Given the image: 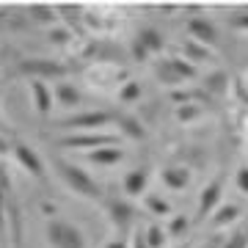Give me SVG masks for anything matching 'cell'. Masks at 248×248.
I'll use <instances>...</instances> for the list:
<instances>
[{
    "label": "cell",
    "mask_w": 248,
    "mask_h": 248,
    "mask_svg": "<svg viewBox=\"0 0 248 248\" xmlns=\"http://www.w3.org/2000/svg\"><path fill=\"white\" fill-rule=\"evenodd\" d=\"M130 80L122 63H89L83 72V83L91 91H119Z\"/></svg>",
    "instance_id": "3957f363"
},
{
    "label": "cell",
    "mask_w": 248,
    "mask_h": 248,
    "mask_svg": "<svg viewBox=\"0 0 248 248\" xmlns=\"http://www.w3.org/2000/svg\"><path fill=\"white\" fill-rule=\"evenodd\" d=\"M105 248H130V237H119V234H113L110 240H105Z\"/></svg>",
    "instance_id": "d590c367"
},
{
    "label": "cell",
    "mask_w": 248,
    "mask_h": 248,
    "mask_svg": "<svg viewBox=\"0 0 248 248\" xmlns=\"http://www.w3.org/2000/svg\"><path fill=\"white\" fill-rule=\"evenodd\" d=\"M50 42L58 45V47H72L78 42V36L72 33L66 25H55V28H50Z\"/></svg>",
    "instance_id": "4dcf8cb0"
},
{
    "label": "cell",
    "mask_w": 248,
    "mask_h": 248,
    "mask_svg": "<svg viewBox=\"0 0 248 248\" xmlns=\"http://www.w3.org/2000/svg\"><path fill=\"white\" fill-rule=\"evenodd\" d=\"M234 187H237L243 196H248V166H240L234 171Z\"/></svg>",
    "instance_id": "d6a6232c"
},
{
    "label": "cell",
    "mask_w": 248,
    "mask_h": 248,
    "mask_svg": "<svg viewBox=\"0 0 248 248\" xmlns=\"http://www.w3.org/2000/svg\"><path fill=\"white\" fill-rule=\"evenodd\" d=\"M174 119H177L179 124H196L204 119V108L199 105V102H185V105H177L174 108Z\"/></svg>",
    "instance_id": "4316f807"
},
{
    "label": "cell",
    "mask_w": 248,
    "mask_h": 248,
    "mask_svg": "<svg viewBox=\"0 0 248 248\" xmlns=\"http://www.w3.org/2000/svg\"><path fill=\"white\" fill-rule=\"evenodd\" d=\"M25 14L33 19V22L45 25L47 31H50V28H55V25H61V22H58V17H61V14H58V9H50V6H31V9H25Z\"/></svg>",
    "instance_id": "d4e9b609"
},
{
    "label": "cell",
    "mask_w": 248,
    "mask_h": 248,
    "mask_svg": "<svg viewBox=\"0 0 248 248\" xmlns=\"http://www.w3.org/2000/svg\"><path fill=\"white\" fill-rule=\"evenodd\" d=\"M143 237H146V246L149 248H169V232H166V223L149 221L146 226H143Z\"/></svg>",
    "instance_id": "cb8c5ba5"
},
{
    "label": "cell",
    "mask_w": 248,
    "mask_h": 248,
    "mask_svg": "<svg viewBox=\"0 0 248 248\" xmlns=\"http://www.w3.org/2000/svg\"><path fill=\"white\" fill-rule=\"evenodd\" d=\"M122 143V135L119 133H75V135H63L58 146L66 152H94V149H102V146H116Z\"/></svg>",
    "instance_id": "8992f818"
},
{
    "label": "cell",
    "mask_w": 248,
    "mask_h": 248,
    "mask_svg": "<svg viewBox=\"0 0 248 248\" xmlns=\"http://www.w3.org/2000/svg\"><path fill=\"white\" fill-rule=\"evenodd\" d=\"M6 246L22 248V210H19L17 199H11V196L9 207H6Z\"/></svg>",
    "instance_id": "ac0fdd59"
},
{
    "label": "cell",
    "mask_w": 248,
    "mask_h": 248,
    "mask_svg": "<svg viewBox=\"0 0 248 248\" xmlns=\"http://www.w3.org/2000/svg\"><path fill=\"white\" fill-rule=\"evenodd\" d=\"M163 47H166V39H163V33H160L157 28H141L138 36L133 39L130 55L138 63H143V61H152V55L163 53Z\"/></svg>",
    "instance_id": "ba28073f"
},
{
    "label": "cell",
    "mask_w": 248,
    "mask_h": 248,
    "mask_svg": "<svg viewBox=\"0 0 248 248\" xmlns=\"http://www.w3.org/2000/svg\"><path fill=\"white\" fill-rule=\"evenodd\" d=\"M11 160H14L19 169L25 171L28 177L39 179V182H42V179H47V163H45V157H42V155H39L31 143H25V141L11 143Z\"/></svg>",
    "instance_id": "52a82bcc"
},
{
    "label": "cell",
    "mask_w": 248,
    "mask_h": 248,
    "mask_svg": "<svg viewBox=\"0 0 248 248\" xmlns=\"http://www.w3.org/2000/svg\"><path fill=\"white\" fill-rule=\"evenodd\" d=\"M223 204V179H210L199 193V207H196V221H210L213 213Z\"/></svg>",
    "instance_id": "7c38bea8"
},
{
    "label": "cell",
    "mask_w": 248,
    "mask_h": 248,
    "mask_svg": "<svg viewBox=\"0 0 248 248\" xmlns=\"http://www.w3.org/2000/svg\"><path fill=\"white\" fill-rule=\"evenodd\" d=\"M218 248H248V226L234 229L229 237H223V243Z\"/></svg>",
    "instance_id": "1f68e13d"
},
{
    "label": "cell",
    "mask_w": 248,
    "mask_h": 248,
    "mask_svg": "<svg viewBox=\"0 0 248 248\" xmlns=\"http://www.w3.org/2000/svg\"><path fill=\"white\" fill-rule=\"evenodd\" d=\"M166 61H169V66H171L174 72H177L179 78L185 80V83H190V80L199 78V69H196V66H193L190 61H185L182 55H166Z\"/></svg>",
    "instance_id": "83f0119b"
},
{
    "label": "cell",
    "mask_w": 248,
    "mask_h": 248,
    "mask_svg": "<svg viewBox=\"0 0 248 248\" xmlns=\"http://www.w3.org/2000/svg\"><path fill=\"white\" fill-rule=\"evenodd\" d=\"M179 55H182L185 61L193 63L196 69H204V66H215V69H221V66H218V55H215V50H210V47H204V45H196V42H190V39H185V42L179 45Z\"/></svg>",
    "instance_id": "5bb4252c"
},
{
    "label": "cell",
    "mask_w": 248,
    "mask_h": 248,
    "mask_svg": "<svg viewBox=\"0 0 248 248\" xmlns=\"http://www.w3.org/2000/svg\"><path fill=\"white\" fill-rule=\"evenodd\" d=\"M152 179V169L149 166H138V169H130L122 177V190L127 199H141L146 196V187H149Z\"/></svg>",
    "instance_id": "9a60e30c"
},
{
    "label": "cell",
    "mask_w": 248,
    "mask_h": 248,
    "mask_svg": "<svg viewBox=\"0 0 248 248\" xmlns=\"http://www.w3.org/2000/svg\"><path fill=\"white\" fill-rule=\"evenodd\" d=\"M28 94H31V105H33V110L39 116H53V110H55V94H53V89L47 86V80H31L28 83Z\"/></svg>",
    "instance_id": "4fadbf2b"
},
{
    "label": "cell",
    "mask_w": 248,
    "mask_h": 248,
    "mask_svg": "<svg viewBox=\"0 0 248 248\" xmlns=\"http://www.w3.org/2000/svg\"><path fill=\"white\" fill-rule=\"evenodd\" d=\"M55 174H58V179L69 187L72 193L80 196V199H86V202H102L105 199L102 187L97 185V179L91 177L83 166H75L69 160H58L55 163Z\"/></svg>",
    "instance_id": "6da1fadb"
},
{
    "label": "cell",
    "mask_w": 248,
    "mask_h": 248,
    "mask_svg": "<svg viewBox=\"0 0 248 248\" xmlns=\"http://www.w3.org/2000/svg\"><path fill=\"white\" fill-rule=\"evenodd\" d=\"M185 28H187V39H190V42L210 47V50H215L218 39H221V33H218V25H215L210 17H204L202 11H196L193 17L187 19Z\"/></svg>",
    "instance_id": "8fae6325"
},
{
    "label": "cell",
    "mask_w": 248,
    "mask_h": 248,
    "mask_svg": "<svg viewBox=\"0 0 248 248\" xmlns=\"http://www.w3.org/2000/svg\"><path fill=\"white\" fill-rule=\"evenodd\" d=\"M124 160V149L122 143H116V146H102V149H94V152H86V163L91 166H102V169H110V166H119Z\"/></svg>",
    "instance_id": "d6986e66"
},
{
    "label": "cell",
    "mask_w": 248,
    "mask_h": 248,
    "mask_svg": "<svg viewBox=\"0 0 248 248\" xmlns=\"http://www.w3.org/2000/svg\"><path fill=\"white\" fill-rule=\"evenodd\" d=\"M66 63L53 61V58H28L19 61V75H28L31 80H47V78H58L66 80Z\"/></svg>",
    "instance_id": "9c48e42d"
},
{
    "label": "cell",
    "mask_w": 248,
    "mask_h": 248,
    "mask_svg": "<svg viewBox=\"0 0 248 248\" xmlns=\"http://www.w3.org/2000/svg\"><path fill=\"white\" fill-rule=\"evenodd\" d=\"M130 248H149L146 246V237H143V229H135L130 234Z\"/></svg>",
    "instance_id": "836d02e7"
},
{
    "label": "cell",
    "mask_w": 248,
    "mask_h": 248,
    "mask_svg": "<svg viewBox=\"0 0 248 248\" xmlns=\"http://www.w3.org/2000/svg\"><path fill=\"white\" fill-rule=\"evenodd\" d=\"M190 177H193L190 169L182 166V163L166 166V169L160 171V182H163V187L171 190V193H182V190H187V187H190Z\"/></svg>",
    "instance_id": "e0dca14e"
},
{
    "label": "cell",
    "mask_w": 248,
    "mask_h": 248,
    "mask_svg": "<svg viewBox=\"0 0 248 248\" xmlns=\"http://www.w3.org/2000/svg\"><path fill=\"white\" fill-rule=\"evenodd\" d=\"M116 116L119 113L102 110V108H97V110H80V113L66 116L61 122V127L69 130V135H75V133H102L110 124H116Z\"/></svg>",
    "instance_id": "5b68a950"
},
{
    "label": "cell",
    "mask_w": 248,
    "mask_h": 248,
    "mask_svg": "<svg viewBox=\"0 0 248 248\" xmlns=\"http://www.w3.org/2000/svg\"><path fill=\"white\" fill-rule=\"evenodd\" d=\"M232 91V78L223 69H213L204 78V94L207 97H226Z\"/></svg>",
    "instance_id": "7402d4cb"
},
{
    "label": "cell",
    "mask_w": 248,
    "mask_h": 248,
    "mask_svg": "<svg viewBox=\"0 0 248 248\" xmlns=\"http://www.w3.org/2000/svg\"><path fill=\"white\" fill-rule=\"evenodd\" d=\"M102 213H105L108 223H110V229L113 234L119 237H130L138 226V210H135V204L127 199V196H105L102 199Z\"/></svg>",
    "instance_id": "7a4b0ae2"
},
{
    "label": "cell",
    "mask_w": 248,
    "mask_h": 248,
    "mask_svg": "<svg viewBox=\"0 0 248 248\" xmlns=\"http://www.w3.org/2000/svg\"><path fill=\"white\" fill-rule=\"evenodd\" d=\"M141 97H143V89H141V83H138V80H127L122 89L116 91V99H119V102H124V105L138 102Z\"/></svg>",
    "instance_id": "f1b7e54d"
},
{
    "label": "cell",
    "mask_w": 248,
    "mask_h": 248,
    "mask_svg": "<svg viewBox=\"0 0 248 248\" xmlns=\"http://www.w3.org/2000/svg\"><path fill=\"white\" fill-rule=\"evenodd\" d=\"M116 127H119V135L130 138V141H143L146 138V127L135 113H119L116 116Z\"/></svg>",
    "instance_id": "ffe728a7"
},
{
    "label": "cell",
    "mask_w": 248,
    "mask_h": 248,
    "mask_svg": "<svg viewBox=\"0 0 248 248\" xmlns=\"http://www.w3.org/2000/svg\"><path fill=\"white\" fill-rule=\"evenodd\" d=\"M119 17H122V9H116V6H91V9H83V25H89L97 33H113L116 28H119Z\"/></svg>",
    "instance_id": "30bf717a"
},
{
    "label": "cell",
    "mask_w": 248,
    "mask_h": 248,
    "mask_svg": "<svg viewBox=\"0 0 248 248\" xmlns=\"http://www.w3.org/2000/svg\"><path fill=\"white\" fill-rule=\"evenodd\" d=\"M187 229H190V221H187L185 215H171L169 221H166V232H169V240H179V237H185Z\"/></svg>",
    "instance_id": "f546056e"
},
{
    "label": "cell",
    "mask_w": 248,
    "mask_h": 248,
    "mask_svg": "<svg viewBox=\"0 0 248 248\" xmlns=\"http://www.w3.org/2000/svg\"><path fill=\"white\" fill-rule=\"evenodd\" d=\"M143 210L152 215V221H169L171 215H174V207L157 193H146L143 196Z\"/></svg>",
    "instance_id": "603a6c76"
},
{
    "label": "cell",
    "mask_w": 248,
    "mask_h": 248,
    "mask_svg": "<svg viewBox=\"0 0 248 248\" xmlns=\"http://www.w3.org/2000/svg\"><path fill=\"white\" fill-rule=\"evenodd\" d=\"M240 218H243V204H237V202H223L221 207L213 213L210 223H213L215 229H223V226L240 223Z\"/></svg>",
    "instance_id": "44dd1931"
},
{
    "label": "cell",
    "mask_w": 248,
    "mask_h": 248,
    "mask_svg": "<svg viewBox=\"0 0 248 248\" xmlns=\"http://www.w3.org/2000/svg\"><path fill=\"white\" fill-rule=\"evenodd\" d=\"M53 94H55V108H61L63 113L78 110L83 105V91L75 83H69V80H58L53 86Z\"/></svg>",
    "instance_id": "2e32d148"
},
{
    "label": "cell",
    "mask_w": 248,
    "mask_h": 248,
    "mask_svg": "<svg viewBox=\"0 0 248 248\" xmlns=\"http://www.w3.org/2000/svg\"><path fill=\"white\" fill-rule=\"evenodd\" d=\"M45 237H47V246H50V248H89L86 234H83V232H80L72 221L58 218V215L47 218Z\"/></svg>",
    "instance_id": "277c9868"
},
{
    "label": "cell",
    "mask_w": 248,
    "mask_h": 248,
    "mask_svg": "<svg viewBox=\"0 0 248 248\" xmlns=\"http://www.w3.org/2000/svg\"><path fill=\"white\" fill-rule=\"evenodd\" d=\"M171 248H190L187 243H177V246H171Z\"/></svg>",
    "instance_id": "8d00e7d4"
},
{
    "label": "cell",
    "mask_w": 248,
    "mask_h": 248,
    "mask_svg": "<svg viewBox=\"0 0 248 248\" xmlns=\"http://www.w3.org/2000/svg\"><path fill=\"white\" fill-rule=\"evenodd\" d=\"M152 72H155V78H157L160 83H163V86H169L171 91H174V86H182V83H185V80H182V78L177 75V72H174V69L169 66V61H166V55L155 61V66H152Z\"/></svg>",
    "instance_id": "484cf974"
},
{
    "label": "cell",
    "mask_w": 248,
    "mask_h": 248,
    "mask_svg": "<svg viewBox=\"0 0 248 248\" xmlns=\"http://www.w3.org/2000/svg\"><path fill=\"white\" fill-rule=\"evenodd\" d=\"M234 28L248 33V9H240L237 14H234Z\"/></svg>",
    "instance_id": "e575fe53"
}]
</instances>
